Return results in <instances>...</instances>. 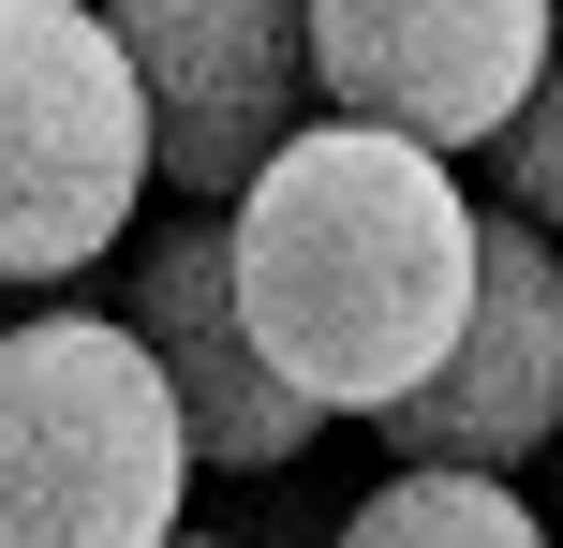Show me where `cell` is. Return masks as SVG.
Returning <instances> with one entry per match:
<instances>
[{
  "label": "cell",
  "mask_w": 563,
  "mask_h": 548,
  "mask_svg": "<svg viewBox=\"0 0 563 548\" xmlns=\"http://www.w3.org/2000/svg\"><path fill=\"white\" fill-rule=\"evenodd\" d=\"M194 415L134 312H15L0 342V548H178Z\"/></svg>",
  "instance_id": "cell-2"
},
{
  "label": "cell",
  "mask_w": 563,
  "mask_h": 548,
  "mask_svg": "<svg viewBox=\"0 0 563 548\" xmlns=\"http://www.w3.org/2000/svg\"><path fill=\"white\" fill-rule=\"evenodd\" d=\"M475 297H489V208L416 134L311 119L238 208V312H253L267 371L311 415H371L386 430L460 356Z\"/></svg>",
  "instance_id": "cell-1"
},
{
  "label": "cell",
  "mask_w": 563,
  "mask_h": 548,
  "mask_svg": "<svg viewBox=\"0 0 563 548\" xmlns=\"http://www.w3.org/2000/svg\"><path fill=\"white\" fill-rule=\"evenodd\" d=\"M119 312L148 326V356H164L178 415H194L208 474H282L327 415L297 401V385L267 371L253 312H238V223H208V208H178L164 237H134V267H119Z\"/></svg>",
  "instance_id": "cell-7"
},
{
  "label": "cell",
  "mask_w": 563,
  "mask_h": 548,
  "mask_svg": "<svg viewBox=\"0 0 563 548\" xmlns=\"http://www.w3.org/2000/svg\"><path fill=\"white\" fill-rule=\"evenodd\" d=\"M489 208H519V223H549L563 237V59H549V89L505 119V148H489Z\"/></svg>",
  "instance_id": "cell-9"
},
{
  "label": "cell",
  "mask_w": 563,
  "mask_h": 548,
  "mask_svg": "<svg viewBox=\"0 0 563 548\" xmlns=\"http://www.w3.org/2000/svg\"><path fill=\"white\" fill-rule=\"evenodd\" d=\"M563 430V237L489 208V297L460 326V356L386 415L400 474H519Z\"/></svg>",
  "instance_id": "cell-6"
},
{
  "label": "cell",
  "mask_w": 563,
  "mask_h": 548,
  "mask_svg": "<svg viewBox=\"0 0 563 548\" xmlns=\"http://www.w3.org/2000/svg\"><path fill=\"white\" fill-rule=\"evenodd\" d=\"M164 119V193L238 223L253 178L311 134V0H104Z\"/></svg>",
  "instance_id": "cell-4"
},
{
  "label": "cell",
  "mask_w": 563,
  "mask_h": 548,
  "mask_svg": "<svg viewBox=\"0 0 563 548\" xmlns=\"http://www.w3.org/2000/svg\"><path fill=\"white\" fill-rule=\"evenodd\" d=\"M563 59V0H311V75L327 119L416 148H505V119L549 89Z\"/></svg>",
  "instance_id": "cell-5"
},
{
  "label": "cell",
  "mask_w": 563,
  "mask_h": 548,
  "mask_svg": "<svg viewBox=\"0 0 563 548\" xmlns=\"http://www.w3.org/2000/svg\"><path fill=\"white\" fill-rule=\"evenodd\" d=\"M148 178H164V119L89 0H15L0 15V267L15 282H75L134 237Z\"/></svg>",
  "instance_id": "cell-3"
},
{
  "label": "cell",
  "mask_w": 563,
  "mask_h": 548,
  "mask_svg": "<svg viewBox=\"0 0 563 548\" xmlns=\"http://www.w3.org/2000/svg\"><path fill=\"white\" fill-rule=\"evenodd\" d=\"M327 548H563L505 474H386Z\"/></svg>",
  "instance_id": "cell-8"
},
{
  "label": "cell",
  "mask_w": 563,
  "mask_h": 548,
  "mask_svg": "<svg viewBox=\"0 0 563 548\" xmlns=\"http://www.w3.org/2000/svg\"><path fill=\"white\" fill-rule=\"evenodd\" d=\"M178 548H223V534H178Z\"/></svg>",
  "instance_id": "cell-10"
}]
</instances>
